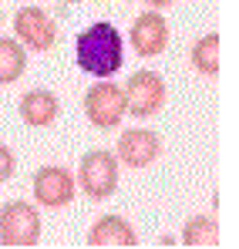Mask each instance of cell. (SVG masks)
Here are the masks:
<instances>
[{
  "mask_svg": "<svg viewBox=\"0 0 239 249\" xmlns=\"http://www.w3.org/2000/svg\"><path fill=\"white\" fill-rule=\"evenodd\" d=\"M74 61L91 78H115L125 61V41L111 20H94L74 37Z\"/></svg>",
  "mask_w": 239,
  "mask_h": 249,
  "instance_id": "obj_1",
  "label": "cell"
},
{
  "mask_svg": "<svg viewBox=\"0 0 239 249\" xmlns=\"http://www.w3.org/2000/svg\"><path fill=\"white\" fill-rule=\"evenodd\" d=\"M121 91H125V111L131 118H138V122L159 115L162 108H165V101H168V84H165V78H162L159 71H148V68L135 71L125 81Z\"/></svg>",
  "mask_w": 239,
  "mask_h": 249,
  "instance_id": "obj_2",
  "label": "cell"
},
{
  "mask_svg": "<svg viewBox=\"0 0 239 249\" xmlns=\"http://www.w3.org/2000/svg\"><path fill=\"white\" fill-rule=\"evenodd\" d=\"M78 185H81V192L88 199H94V202L115 196V189H118V159H115V152L91 148L88 155H81Z\"/></svg>",
  "mask_w": 239,
  "mask_h": 249,
  "instance_id": "obj_3",
  "label": "cell"
},
{
  "mask_svg": "<svg viewBox=\"0 0 239 249\" xmlns=\"http://www.w3.org/2000/svg\"><path fill=\"white\" fill-rule=\"evenodd\" d=\"M84 115H88V122L94 124L98 131L118 128L121 118L128 115L125 111V91L111 78H98L84 91Z\"/></svg>",
  "mask_w": 239,
  "mask_h": 249,
  "instance_id": "obj_4",
  "label": "cell"
},
{
  "mask_svg": "<svg viewBox=\"0 0 239 249\" xmlns=\"http://www.w3.org/2000/svg\"><path fill=\"white\" fill-rule=\"evenodd\" d=\"M40 239V212L24 199L0 206V243L14 249L34 246Z\"/></svg>",
  "mask_w": 239,
  "mask_h": 249,
  "instance_id": "obj_5",
  "label": "cell"
},
{
  "mask_svg": "<svg viewBox=\"0 0 239 249\" xmlns=\"http://www.w3.org/2000/svg\"><path fill=\"white\" fill-rule=\"evenodd\" d=\"M14 37L27 51H51L57 44V20L44 7H20L14 14Z\"/></svg>",
  "mask_w": 239,
  "mask_h": 249,
  "instance_id": "obj_6",
  "label": "cell"
},
{
  "mask_svg": "<svg viewBox=\"0 0 239 249\" xmlns=\"http://www.w3.org/2000/svg\"><path fill=\"white\" fill-rule=\"evenodd\" d=\"M78 182L64 165H40L34 172V202L47 209H64L74 202Z\"/></svg>",
  "mask_w": 239,
  "mask_h": 249,
  "instance_id": "obj_7",
  "label": "cell"
},
{
  "mask_svg": "<svg viewBox=\"0 0 239 249\" xmlns=\"http://www.w3.org/2000/svg\"><path fill=\"white\" fill-rule=\"evenodd\" d=\"M159 155H162V138L152 128H128V131H121L118 145H115L118 165L128 168H148Z\"/></svg>",
  "mask_w": 239,
  "mask_h": 249,
  "instance_id": "obj_8",
  "label": "cell"
},
{
  "mask_svg": "<svg viewBox=\"0 0 239 249\" xmlns=\"http://www.w3.org/2000/svg\"><path fill=\"white\" fill-rule=\"evenodd\" d=\"M168 20H165V14L159 10H145V14H138L135 20H131V34H128V41L131 47L138 51V57H159L162 51L168 47Z\"/></svg>",
  "mask_w": 239,
  "mask_h": 249,
  "instance_id": "obj_9",
  "label": "cell"
},
{
  "mask_svg": "<svg viewBox=\"0 0 239 249\" xmlns=\"http://www.w3.org/2000/svg\"><path fill=\"white\" fill-rule=\"evenodd\" d=\"M88 246H94V249H111V246L131 249V246H138V236H135V229H131L128 219L108 212V215H101V219L88 229Z\"/></svg>",
  "mask_w": 239,
  "mask_h": 249,
  "instance_id": "obj_10",
  "label": "cell"
},
{
  "mask_svg": "<svg viewBox=\"0 0 239 249\" xmlns=\"http://www.w3.org/2000/svg\"><path fill=\"white\" fill-rule=\"evenodd\" d=\"M57 115H61V98L47 88H31L20 98V118L31 128H47L57 122Z\"/></svg>",
  "mask_w": 239,
  "mask_h": 249,
  "instance_id": "obj_11",
  "label": "cell"
},
{
  "mask_svg": "<svg viewBox=\"0 0 239 249\" xmlns=\"http://www.w3.org/2000/svg\"><path fill=\"white\" fill-rule=\"evenodd\" d=\"M27 71V47L17 37H0V84H14Z\"/></svg>",
  "mask_w": 239,
  "mask_h": 249,
  "instance_id": "obj_12",
  "label": "cell"
},
{
  "mask_svg": "<svg viewBox=\"0 0 239 249\" xmlns=\"http://www.w3.org/2000/svg\"><path fill=\"white\" fill-rule=\"evenodd\" d=\"M192 68L199 71V74H205V78H216L219 74V34L216 31H209L205 37H199V41L192 44Z\"/></svg>",
  "mask_w": 239,
  "mask_h": 249,
  "instance_id": "obj_13",
  "label": "cell"
},
{
  "mask_svg": "<svg viewBox=\"0 0 239 249\" xmlns=\"http://www.w3.org/2000/svg\"><path fill=\"white\" fill-rule=\"evenodd\" d=\"M219 232H216V219L212 215H192L182 229V246L199 249V246H216Z\"/></svg>",
  "mask_w": 239,
  "mask_h": 249,
  "instance_id": "obj_14",
  "label": "cell"
},
{
  "mask_svg": "<svg viewBox=\"0 0 239 249\" xmlns=\"http://www.w3.org/2000/svg\"><path fill=\"white\" fill-rule=\"evenodd\" d=\"M14 168H17V159H14V152L0 142V182H7L10 175H14Z\"/></svg>",
  "mask_w": 239,
  "mask_h": 249,
  "instance_id": "obj_15",
  "label": "cell"
},
{
  "mask_svg": "<svg viewBox=\"0 0 239 249\" xmlns=\"http://www.w3.org/2000/svg\"><path fill=\"white\" fill-rule=\"evenodd\" d=\"M152 10H162V7H168V3H175V0H145Z\"/></svg>",
  "mask_w": 239,
  "mask_h": 249,
  "instance_id": "obj_16",
  "label": "cell"
},
{
  "mask_svg": "<svg viewBox=\"0 0 239 249\" xmlns=\"http://www.w3.org/2000/svg\"><path fill=\"white\" fill-rule=\"evenodd\" d=\"M61 3H81V0H61Z\"/></svg>",
  "mask_w": 239,
  "mask_h": 249,
  "instance_id": "obj_17",
  "label": "cell"
},
{
  "mask_svg": "<svg viewBox=\"0 0 239 249\" xmlns=\"http://www.w3.org/2000/svg\"><path fill=\"white\" fill-rule=\"evenodd\" d=\"M0 24H3V14H0Z\"/></svg>",
  "mask_w": 239,
  "mask_h": 249,
  "instance_id": "obj_18",
  "label": "cell"
}]
</instances>
